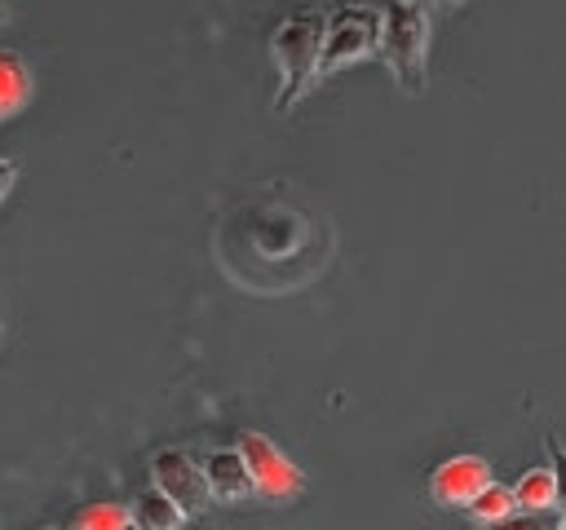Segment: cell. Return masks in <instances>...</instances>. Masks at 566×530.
<instances>
[{"instance_id":"cell-1","label":"cell","mask_w":566,"mask_h":530,"mask_svg":"<svg viewBox=\"0 0 566 530\" xmlns=\"http://www.w3.org/2000/svg\"><path fill=\"white\" fill-rule=\"evenodd\" d=\"M212 247L221 269L239 287L292 292L323 269L332 252V230L323 212L301 199L296 186L265 181L221 216Z\"/></svg>"},{"instance_id":"cell-2","label":"cell","mask_w":566,"mask_h":530,"mask_svg":"<svg viewBox=\"0 0 566 530\" xmlns=\"http://www.w3.org/2000/svg\"><path fill=\"white\" fill-rule=\"evenodd\" d=\"M270 53L279 66V93H274V110H292L296 97L318 80V53H323V9L318 4H301L292 13L279 18V26L270 31Z\"/></svg>"},{"instance_id":"cell-3","label":"cell","mask_w":566,"mask_h":530,"mask_svg":"<svg viewBox=\"0 0 566 530\" xmlns=\"http://www.w3.org/2000/svg\"><path fill=\"white\" fill-rule=\"evenodd\" d=\"M380 9V40L376 53L389 62L402 93L424 88V62H429V9L416 0H389Z\"/></svg>"},{"instance_id":"cell-4","label":"cell","mask_w":566,"mask_h":530,"mask_svg":"<svg viewBox=\"0 0 566 530\" xmlns=\"http://www.w3.org/2000/svg\"><path fill=\"white\" fill-rule=\"evenodd\" d=\"M380 40V9L376 4H340L323 9V53H318V80L340 71L345 62L371 57Z\"/></svg>"},{"instance_id":"cell-5","label":"cell","mask_w":566,"mask_h":530,"mask_svg":"<svg viewBox=\"0 0 566 530\" xmlns=\"http://www.w3.org/2000/svg\"><path fill=\"white\" fill-rule=\"evenodd\" d=\"M234 451H239V459H243V468H248L256 495H265V499H296V495L305 490L301 464H296L274 437L248 428V433H239Z\"/></svg>"},{"instance_id":"cell-6","label":"cell","mask_w":566,"mask_h":530,"mask_svg":"<svg viewBox=\"0 0 566 530\" xmlns=\"http://www.w3.org/2000/svg\"><path fill=\"white\" fill-rule=\"evenodd\" d=\"M146 468H150V490L168 495L186 517L208 512L212 499H208V486H203V473H199L195 455H186L181 446H159Z\"/></svg>"},{"instance_id":"cell-7","label":"cell","mask_w":566,"mask_h":530,"mask_svg":"<svg viewBox=\"0 0 566 530\" xmlns=\"http://www.w3.org/2000/svg\"><path fill=\"white\" fill-rule=\"evenodd\" d=\"M491 464L482 455H447L442 464H433L429 473V495L442 504V508H469L473 495L482 486H491Z\"/></svg>"},{"instance_id":"cell-8","label":"cell","mask_w":566,"mask_h":530,"mask_svg":"<svg viewBox=\"0 0 566 530\" xmlns=\"http://www.w3.org/2000/svg\"><path fill=\"white\" fill-rule=\"evenodd\" d=\"M199 473H203L208 499H217V504H239V499H252L256 495L252 490V477H248V468H243V459H239L234 446H217L199 464Z\"/></svg>"},{"instance_id":"cell-9","label":"cell","mask_w":566,"mask_h":530,"mask_svg":"<svg viewBox=\"0 0 566 530\" xmlns=\"http://www.w3.org/2000/svg\"><path fill=\"white\" fill-rule=\"evenodd\" d=\"M513 512H548L557 504V464H539V468H526L513 486Z\"/></svg>"},{"instance_id":"cell-10","label":"cell","mask_w":566,"mask_h":530,"mask_svg":"<svg viewBox=\"0 0 566 530\" xmlns=\"http://www.w3.org/2000/svg\"><path fill=\"white\" fill-rule=\"evenodd\" d=\"M31 97V66L18 49H0V119L18 115Z\"/></svg>"},{"instance_id":"cell-11","label":"cell","mask_w":566,"mask_h":530,"mask_svg":"<svg viewBox=\"0 0 566 530\" xmlns=\"http://www.w3.org/2000/svg\"><path fill=\"white\" fill-rule=\"evenodd\" d=\"M128 521H133V530H181L190 517H186L168 495L146 490V495L128 508Z\"/></svg>"},{"instance_id":"cell-12","label":"cell","mask_w":566,"mask_h":530,"mask_svg":"<svg viewBox=\"0 0 566 530\" xmlns=\"http://www.w3.org/2000/svg\"><path fill=\"white\" fill-rule=\"evenodd\" d=\"M478 526H509L513 521V495H509V486H500V481H491V486H482L478 495H473V504L464 508Z\"/></svg>"},{"instance_id":"cell-13","label":"cell","mask_w":566,"mask_h":530,"mask_svg":"<svg viewBox=\"0 0 566 530\" xmlns=\"http://www.w3.org/2000/svg\"><path fill=\"white\" fill-rule=\"evenodd\" d=\"M128 526H133V521H128V508L115 504V499H106V504H88V508H80L75 521H71L66 530H128Z\"/></svg>"},{"instance_id":"cell-14","label":"cell","mask_w":566,"mask_h":530,"mask_svg":"<svg viewBox=\"0 0 566 530\" xmlns=\"http://www.w3.org/2000/svg\"><path fill=\"white\" fill-rule=\"evenodd\" d=\"M13 177H18V163H13V159H4V155H0V199H4V194H9V190H13Z\"/></svg>"},{"instance_id":"cell-15","label":"cell","mask_w":566,"mask_h":530,"mask_svg":"<svg viewBox=\"0 0 566 530\" xmlns=\"http://www.w3.org/2000/svg\"><path fill=\"white\" fill-rule=\"evenodd\" d=\"M495 530H531V526H495Z\"/></svg>"},{"instance_id":"cell-16","label":"cell","mask_w":566,"mask_h":530,"mask_svg":"<svg viewBox=\"0 0 566 530\" xmlns=\"http://www.w3.org/2000/svg\"><path fill=\"white\" fill-rule=\"evenodd\" d=\"M40 530H62V526H40Z\"/></svg>"},{"instance_id":"cell-17","label":"cell","mask_w":566,"mask_h":530,"mask_svg":"<svg viewBox=\"0 0 566 530\" xmlns=\"http://www.w3.org/2000/svg\"><path fill=\"white\" fill-rule=\"evenodd\" d=\"M4 18H9V13H4V9H0V22H4Z\"/></svg>"},{"instance_id":"cell-18","label":"cell","mask_w":566,"mask_h":530,"mask_svg":"<svg viewBox=\"0 0 566 530\" xmlns=\"http://www.w3.org/2000/svg\"><path fill=\"white\" fill-rule=\"evenodd\" d=\"M128 530H133V526H128Z\"/></svg>"}]
</instances>
